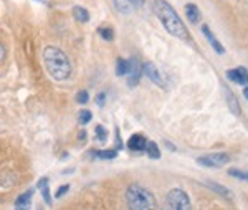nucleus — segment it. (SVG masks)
Returning <instances> with one entry per match:
<instances>
[{
  "label": "nucleus",
  "mask_w": 248,
  "mask_h": 210,
  "mask_svg": "<svg viewBox=\"0 0 248 210\" xmlns=\"http://www.w3.org/2000/svg\"><path fill=\"white\" fill-rule=\"evenodd\" d=\"M154 12L157 15V18L161 20L162 27L166 28L167 33H170L172 37L179 40H189L190 33L187 30L186 23L182 22V18L179 17V14L175 12L174 7L166 0H154Z\"/></svg>",
  "instance_id": "nucleus-1"
},
{
  "label": "nucleus",
  "mask_w": 248,
  "mask_h": 210,
  "mask_svg": "<svg viewBox=\"0 0 248 210\" xmlns=\"http://www.w3.org/2000/svg\"><path fill=\"white\" fill-rule=\"evenodd\" d=\"M43 65H45L46 73L55 81H65L71 76V63L70 58L62 48L58 47H46L43 50Z\"/></svg>",
  "instance_id": "nucleus-2"
},
{
  "label": "nucleus",
  "mask_w": 248,
  "mask_h": 210,
  "mask_svg": "<svg viewBox=\"0 0 248 210\" xmlns=\"http://www.w3.org/2000/svg\"><path fill=\"white\" fill-rule=\"evenodd\" d=\"M127 210H157L154 194L141 184H131L126 189Z\"/></svg>",
  "instance_id": "nucleus-3"
},
{
  "label": "nucleus",
  "mask_w": 248,
  "mask_h": 210,
  "mask_svg": "<svg viewBox=\"0 0 248 210\" xmlns=\"http://www.w3.org/2000/svg\"><path fill=\"white\" fill-rule=\"evenodd\" d=\"M167 204L170 210H192V202L189 194L182 189H172L167 194Z\"/></svg>",
  "instance_id": "nucleus-4"
},
{
  "label": "nucleus",
  "mask_w": 248,
  "mask_h": 210,
  "mask_svg": "<svg viewBox=\"0 0 248 210\" xmlns=\"http://www.w3.org/2000/svg\"><path fill=\"white\" fill-rule=\"evenodd\" d=\"M230 162V156L225 152H212V154H205L197 157V164L203 165V167H210V169H218L223 167Z\"/></svg>",
  "instance_id": "nucleus-5"
},
{
  "label": "nucleus",
  "mask_w": 248,
  "mask_h": 210,
  "mask_svg": "<svg viewBox=\"0 0 248 210\" xmlns=\"http://www.w3.org/2000/svg\"><path fill=\"white\" fill-rule=\"evenodd\" d=\"M142 73L146 75L154 84H157V86H161V88H167L166 78H164V75L161 73V70H159V68L155 66L153 62L142 63Z\"/></svg>",
  "instance_id": "nucleus-6"
},
{
  "label": "nucleus",
  "mask_w": 248,
  "mask_h": 210,
  "mask_svg": "<svg viewBox=\"0 0 248 210\" xmlns=\"http://www.w3.org/2000/svg\"><path fill=\"white\" fill-rule=\"evenodd\" d=\"M127 86L134 88L138 86V83L141 81V76H142V63L139 62L138 56L129 60V71H127Z\"/></svg>",
  "instance_id": "nucleus-7"
},
{
  "label": "nucleus",
  "mask_w": 248,
  "mask_h": 210,
  "mask_svg": "<svg viewBox=\"0 0 248 210\" xmlns=\"http://www.w3.org/2000/svg\"><path fill=\"white\" fill-rule=\"evenodd\" d=\"M227 78H229L230 81L237 83V84H243V86H247L248 84V70L243 66L232 68V70L227 71Z\"/></svg>",
  "instance_id": "nucleus-8"
},
{
  "label": "nucleus",
  "mask_w": 248,
  "mask_h": 210,
  "mask_svg": "<svg viewBox=\"0 0 248 210\" xmlns=\"http://www.w3.org/2000/svg\"><path fill=\"white\" fill-rule=\"evenodd\" d=\"M31 197H33V189H29L27 192L20 194L17 199H15V210H30Z\"/></svg>",
  "instance_id": "nucleus-9"
},
{
  "label": "nucleus",
  "mask_w": 248,
  "mask_h": 210,
  "mask_svg": "<svg viewBox=\"0 0 248 210\" xmlns=\"http://www.w3.org/2000/svg\"><path fill=\"white\" fill-rule=\"evenodd\" d=\"M202 33L205 35L207 42H209L210 45H212V48H214V51H217L218 55H223V53H225V48H223L222 43H220L218 40H217V37H215V35L212 33V30H210L209 27L203 25V27H202Z\"/></svg>",
  "instance_id": "nucleus-10"
},
{
  "label": "nucleus",
  "mask_w": 248,
  "mask_h": 210,
  "mask_svg": "<svg viewBox=\"0 0 248 210\" xmlns=\"http://www.w3.org/2000/svg\"><path fill=\"white\" fill-rule=\"evenodd\" d=\"M223 95H225V101H227V106H229V110L233 113L235 116L242 114V108H240V103H238V99L235 98L233 93H232L229 88H223Z\"/></svg>",
  "instance_id": "nucleus-11"
},
{
  "label": "nucleus",
  "mask_w": 248,
  "mask_h": 210,
  "mask_svg": "<svg viewBox=\"0 0 248 210\" xmlns=\"http://www.w3.org/2000/svg\"><path fill=\"white\" fill-rule=\"evenodd\" d=\"M37 187H38V191H40V195H42L43 200H45V204L46 205L53 204V199H51V194H50V184H48V177H42V179H38Z\"/></svg>",
  "instance_id": "nucleus-12"
},
{
  "label": "nucleus",
  "mask_w": 248,
  "mask_h": 210,
  "mask_svg": "<svg viewBox=\"0 0 248 210\" xmlns=\"http://www.w3.org/2000/svg\"><path fill=\"white\" fill-rule=\"evenodd\" d=\"M146 144H147V139L142 134H133L129 137V141H127V147H129L131 151H144Z\"/></svg>",
  "instance_id": "nucleus-13"
},
{
  "label": "nucleus",
  "mask_w": 248,
  "mask_h": 210,
  "mask_svg": "<svg viewBox=\"0 0 248 210\" xmlns=\"http://www.w3.org/2000/svg\"><path fill=\"white\" fill-rule=\"evenodd\" d=\"M186 15L187 18H189L190 23H199L202 18L201 15V10H199V7L195 5V3H187L186 5Z\"/></svg>",
  "instance_id": "nucleus-14"
},
{
  "label": "nucleus",
  "mask_w": 248,
  "mask_h": 210,
  "mask_svg": "<svg viewBox=\"0 0 248 210\" xmlns=\"http://www.w3.org/2000/svg\"><path fill=\"white\" fill-rule=\"evenodd\" d=\"M73 17H75V20L77 22H79V23H86L88 20H90V12H88L85 7H79V5H77L73 9Z\"/></svg>",
  "instance_id": "nucleus-15"
},
{
  "label": "nucleus",
  "mask_w": 248,
  "mask_h": 210,
  "mask_svg": "<svg viewBox=\"0 0 248 210\" xmlns=\"http://www.w3.org/2000/svg\"><path fill=\"white\" fill-rule=\"evenodd\" d=\"M207 185H209V187L212 189V191H215L217 194H220V195L227 197V199H232V197H233V194H232L230 189L223 187V185H220L218 182H214V180H212V182H209Z\"/></svg>",
  "instance_id": "nucleus-16"
},
{
  "label": "nucleus",
  "mask_w": 248,
  "mask_h": 210,
  "mask_svg": "<svg viewBox=\"0 0 248 210\" xmlns=\"http://www.w3.org/2000/svg\"><path fill=\"white\" fill-rule=\"evenodd\" d=\"M146 154L151 157V159H159L161 157V151H159V146L154 143V141H147V144H146Z\"/></svg>",
  "instance_id": "nucleus-17"
},
{
  "label": "nucleus",
  "mask_w": 248,
  "mask_h": 210,
  "mask_svg": "<svg viewBox=\"0 0 248 210\" xmlns=\"http://www.w3.org/2000/svg\"><path fill=\"white\" fill-rule=\"evenodd\" d=\"M127 71H129V60L118 58V62H116V75L126 76Z\"/></svg>",
  "instance_id": "nucleus-18"
},
{
  "label": "nucleus",
  "mask_w": 248,
  "mask_h": 210,
  "mask_svg": "<svg viewBox=\"0 0 248 210\" xmlns=\"http://www.w3.org/2000/svg\"><path fill=\"white\" fill-rule=\"evenodd\" d=\"M114 9L124 15H127V14H131V10H133V5H131L127 0H114Z\"/></svg>",
  "instance_id": "nucleus-19"
},
{
  "label": "nucleus",
  "mask_w": 248,
  "mask_h": 210,
  "mask_svg": "<svg viewBox=\"0 0 248 210\" xmlns=\"http://www.w3.org/2000/svg\"><path fill=\"white\" fill-rule=\"evenodd\" d=\"M229 176L248 182V171H242V169H229Z\"/></svg>",
  "instance_id": "nucleus-20"
},
{
  "label": "nucleus",
  "mask_w": 248,
  "mask_h": 210,
  "mask_svg": "<svg viewBox=\"0 0 248 210\" xmlns=\"http://www.w3.org/2000/svg\"><path fill=\"white\" fill-rule=\"evenodd\" d=\"M94 154L99 157V159H114L118 156V151L116 149H106V151H94Z\"/></svg>",
  "instance_id": "nucleus-21"
},
{
  "label": "nucleus",
  "mask_w": 248,
  "mask_h": 210,
  "mask_svg": "<svg viewBox=\"0 0 248 210\" xmlns=\"http://www.w3.org/2000/svg\"><path fill=\"white\" fill-rule=\"evenodd\" d=\"M98 33L101 35L106 42H113L114 40V32H113V28H109V27H101L98 30Z\"/></svg>",
  "instance_id": "nucleus-22"
},
{
  "label": "nucleus",
  "mask_w": 248,
  "mask_h": 210,
  "mask_svg": "<svg viewBox=\"0 0 248 210\" xmlns=\"http://www.w3.org/2000/svg\"><path fill=\"white\" fill-rule=\"evenodd\" d=\"M91 118H93V114H91L90 110H81L78 113V121L79 124H88L91 121Z\"/></svg>",
  "instance_id": "nucleus-23"
},
{
  "label": "nucleus",
  "mask_w": 248,
  "mask_h": 210,
  "mask_svg": "<svg viewBox=\"0 0 248 210\" xmlns=\"http://www.w3.org/2000/svg\"><path fill=\"white\" fill-rule=\"evenodd\" d=\"M94 134H96V139L101 141V143H105L106 137H108V131L101 126V124H98V126H96V129H94Z\"/></svg>",
  "instance_id": "nucleus-24"
},
{
  "label": "nucleus",
  "mask_w": 248,
  "mask_h": 210,
  "mask_svg": "<svg viewBox=\"0 0 248 210\" xmlns=\"http://www.w3.org/2000/svg\"><path fill=\"white\" fill-rule=\"evenodd\" d=\"M88 99H90V96H88V91H85V90L78 91V95H77V101H78L79 104H86V103H88Z\"/></svg>",
  "instance_id": "nucleus-25"
},
{
  "label": "nucleus",
  "mask_w": 248,
  "mask_h": 210,
  "mask_svg": "<svg viewBox=\"0 0 248 210\" xmlns=\"http://www.w3.org/2000/svg\"><path fill=\"white\" fill-rule=\"evenodd\" d=\"M68 191H70V185H68V184L60 185V187L57 189V192H55V197H57V199H62L65 194H68Z\"/></svg>",
  "instance_id": "nucleus-26"
},
{
  "label": "nucleus",
  "mask_w": 248,
  "mask_h": 210,
  "mask_svg": "<svg viewBox=\"0 0 248 210\" xmlns=\"http://www.w3.org/2000/svg\"><path fill=\"white\" fill-rule=\"evenodd\" d=\"M105 101H106V93H99V95L96 96V103H98V106H105Z\"/></svg>",
  "instance_id": "nucleus-27"
},
{
  "label": "nucleus",
  "mask_w": 248,
  "mask_h": 210,
  "mask_svg": "<svg viewBox=\"0 0 248 210\" xmlns=\"http://www.w3.org/2000/svg\"><path fill=\"white\" fill-rule=\"evenodd\" d=\"M127 2H129L131 5H133V9H141L146 0H127Z\"/></svg>",
  "instance_id": "nucleus-28"
},
{
  "label": "nucleus",
  "mask_w": 248,
  "mask_h": 210,
  "mask_svg": "<svg viewBox=\"0 0 248 210\" xmlns=\"http://www.w3.org/2000/svg\"><path fill=\"white\" fill-rule=\"evenodd\" d=\"M116 149H123V141H121V134H119V129H116Z\"/></svg>",
  "instance_id": "nucleus-29"
},
{
  "label": "nucleus",
  "mask_w": 248,
  "mask_h": 210,
  "mask_svg": "<svg viewBox=\"0 0 248 210\" xmlns=\"http://www.w3.org/2000/svg\"><path fill=\"white\" fill-rule=\"evenodd\" d=\"M3 56H5V48L0 43V60H3Z\"/></svg>",
  "instance_id": "nucleus-30"
},
{
  "label": "nucleus",
  "mask_w": 248,
  "mask_h": 210,
  "mask_svg": "<svg viewBox=\"0 0 248 210\" xmlns=\"http://www.w3.org/2000/svg\"><path fill=\"white\" fill-rule=\"evenodd\" d=\"M243 96H245V99H248V84L243 88Z\"/></svg>",
  "instance_id": "nucleus-31"
},
{
  "label": "nucleus",
  "mask_w": 248,
  "mask_h": 210,
  "mask_svg": "<svg viewBox=\"0 0 248 210\" xmlns=\"http://www.w3.org/2000/svg\"><path fill=\"white\" fill-rule=\"evenodd\" d=\"M167 144V147H169V149H172V151H175V146H174V144H170V143H166Z\"/></svg>",
  "instance_id": "nucleus-32"
}]
</instances>
